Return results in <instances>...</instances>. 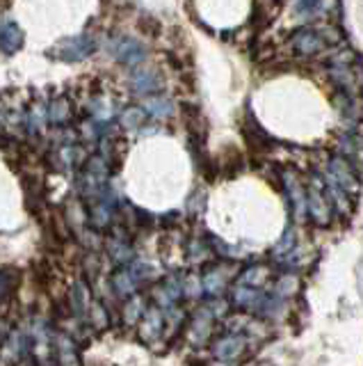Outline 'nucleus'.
Listing matches in <instances>:
<instances>
[{
	"instance_id": "obj_1",
	"label": "nucleus",
	"mask_w": 363,
	"mask_h": 366,
	"mask_svg": "<svg viewBox=\"0 0 363 366\" xmlns=\"http://www.w3.org/2000/svg\"><path fill=\"white\" fill-rule=\"evenodd\" d=\"M108 178H110V160H105L103 156H90L85 160V165L78 174V190L87 201L101 197L103 192H108Z\"/></svg>"
},
{
	"instance_id": "obj_2",
	"label": "nucleus",
	"mask_w": 363,
	"mask_h": 366,
	"mask_svg": "<svg viewBox=\"0 0 363 366\" xmlns=\"http://www.w3.org/2000/svg\"><path fill=\"white\" fill-rule=\"evenodd\" d=\"M149 272L151 268L142 266V263H130V266L117 268L112 275H110V289L121 298H133L137 295V289L149 279Z\"/></svg>"
},
{
	"instance_id": "obj_3",
	"label": "nucleus",
	"mask_w": 363,
	"mask_h": 366,
	"mask_svg": "<svg viewBox=\"0 0 363 366\" xmlns=\"http://www.w3.org/2000/svg\"><path fill=\"white\" fill-rule=\"evenodd\" d=\"M306 213L320 227H327L331 222V215H334V208H331L325 194V178L320 174H313L309 188H306Z\"/></svg>"
},
{
	"instance_id": "obj_4",
	"label": "nucleus",
	"mask_w": 363,
	"mask_h": 366,
	"mask_svg": "<svg viewBox=\"0 0 363 366\" xmlns=\"http://www.w3.org/2000/svg\"><path fill=\"white\" fill-rule=\"evenodd\" d=\"M331 181L334 185H338L343 192H347L350 197H357L359 190H361V181H359V174L354 172L352 165L347 160H343L341 156H331V158L325 163V174H322Z\"/></svg>"
},
{
	"instance_id": "obj_5",
	"label": "nucleus",
	"mask_w": 363,
	"mask_h": 366,
	"mask_svg": "<svg viewBox=\"0 0 363 366\" xmlns=\"http://www.w3.org/2000/svg\"><path fill=\"white\" fill-rule=\"evenodd\" d=\"M96 51V39L92 35H76L65 37L53 46L51 56H55L62 62H83Z\"/></svg>"
},
{
	"instance_id": "obj_6",
	"label": "nucleus",
	"mask_w": 363,
	"mask_h": 366,
	"mask_svg": "<svg viewBox=\"0 0 363 366\" xmlns=\"http://www.w3.org/2000/svg\"><path fill=\"white\" fill-rule=\"evenodd\" d=\"M33 353V341L26 332H10L0 344V364L3 366H17Z\"/></svg>"
},
{
	"instance_id": "obj_7",
	"label": "nucleus",
	"mask_w": 363,
	"mask_h": 366,
	"mask_svg": "<svg viewBox=\"0 0 363 366\" xmlns=\"http://www.w3.org/2000/svg\"><path fill=\"white\" fill-rule=\"evenodd\" d=\"M290 46L297 56H304V58H313V56H320L322 51L327 49L329 42L322 35V30H315V28H299L290 37Z\"/></svg>"
},
{
	"instance_id": "obj_8",
	"label": "nucleus",
	"mask_w": 363,
	"mask_h": 366,
	"mask_svg": "<svg viewBox=\"0 0 363 366\" xmlns=\"http://www.w3.org/2000/svg\"><path fill=\"white\" fill-rule=\"evenodd\" d=\"M247 350V337L235 332H224L212 341V357L219 362H235Z\"/></svg>"
},
{
	"instance_id": "obj_9",
	"label": "nucleus",
	"mask_w": 363,
	"mask_h": 366,
	"mask_svg": "<svg viewBox=\"0 0 363 366\" xmlns=\"http://www.w3.org/2000/svg\"><path fill=\"white\" fill-rule=\"evenodd\" d=\"M115 211H117V201L108 190L101 194V197L90 201V206H87V222H90L94 229H108L110 224H112Z\"/></svg>"
},
{
	"instance_id": "obj_10",
	"label": "nucleus",
	"mask_w": 363,
	"mask_h": 366,
	"mask_svg": "<svg viewBox=\"0 0 363 366\" xmlns=\"http://www.w3.org/2000/svg\"><path fill=\"white\" fill-rule=\"evenodd\" d=\"M151 295H153V302H155L158 309L169 311L174 307H178L180 298H183V282H180L178 277L171 275L167 279H162L160 284H155Z\"/></svg>"
},
{
	"instance_id": "obj_11",
	"label": "nucleus",
	"mask_w": 363,
	"mask_h": 366,
	"mask_svg": "<svg viewBox=\"0 0 363 366\" xmlns=\"http://www.w3.org/2000/svg\"><path fill=\"white\" fill-rule=\"evenodd\" d=\"M112 56L126 67H135L146 60V46L133 37H119L112 44Z\"/></svg>"
},
{
	"instance_id": "obj_12",
	"label": "nucleus",
	"mask_w": 363,
	"mask_h": 366,
	"mask_svg": "<svg viewBox=\"0 0 363 366\" xmlns=\"http://www.w3.org/2000/svg\"><path fill=\"white\" fill-rule=\"evenodd\" d=\"M164 328H167V321H164V311L158 309L155 305H151L146 309L144 318L140 321L137 330H140V339L144 344H155L158 339L162 337Z\"/></svg>"
},
{
	"instance_id": "obj_13",
	"label": "nucleus",
	"mask_w": 363,
	"mask_h": 366,
	"mask_svg": "<svg viewBox=\"0 0 363 366\" xmlns=\"http://www.w3.org/2000/svg\"><path fill=\"white\" fill-rule=\"evenodd\" d=\"M267 291L263 289H251V286H242V284H235L233 291H231V302L235 307L240 309H247V311H254V314H260L267 302Z\"/></svg>"
},
{
	"instance_id": "obj_14",
	"label": "nucleus",
	"mask_w": 363,
	"mask_h": 366,
	"mask_svg": "<svg viewBox=\"0 0 363 366\" xmlns=\"http://www.w3.org/2000/svg\"><path fill=\"white\" fill-rule=\"evenodd\" d=\"M338 156L352 165L359 176H363V138L357 133H345L338 140Z\"/></svg>"
},
{
	"instance_id": "obj_15",
	"label": "nucleus",
	"mask_w": 363,
	"mask_h": 366,
	"mask_svg": "<svg viewBox=\"0 0 363 366\" xmlns=\"http://www.w3.org/2000/svg\"><path fill=\"white\" fill-rule=\"evenodd\" d=\"M228 277H231L228 266H222V263L208 266L206 272H201L203 295H208V298H222V293L228 289Z\"/></svg>"
},
{
	"instance_id": "obj_16",
	"label": "nucleus",
	"mask_w": 363,
	"mask_h": 366,
	"mask_svg": "<svg viewBox=\"0 0 363 366\" xmlns=\"http://www.w3.org/2000/svg\"><path fill=\"white\" fill-rule=\"evenodd\" d=\"M283 190L288 194V201L293 204L295 220H304L306 215V188L297 181V174L293 172H283Z\"/></svg>"
},
{
	"instance_id": "obj_17",
	"label": "nucleus",
	"mask_w": 363,
	"mask_h": 366,
	"mask_svg": "<svg viewBox=\"0 0 363 366\" xmlns=\"http://www.w3.org/2000/svg\"><path fill=\"white\" fill-rule=\"evenodd\" d=\"M55 362L60 366H81V350L65 332H55Z\"/></svg>"
},
{
	"instance_id": "obj_18",
	"label": "nucleus",
	"mask_w": 363,
	"mask_h": 366,
	"mask_svg": "<svg viewBox=\"0 0 363 366\" xmlns=\"http://www.w3.org/2000/svg\"><path fill=\"white\" fill-rule=\"evenodd\" d=\"M297 233L293 227H286V231L281 233L279 243L274 245L272 256L274 261L281 263V266H295V259H297Z\"/></svg>"
},
{
	"instance_id": "obj_19",
	"label": "nucleus",
	"mask_w": 363,
	"mask_h": 366,
	"mask_svg": "<svg viewBox=\"0 0 363 366\" xmlns=\"http://www.w3.org/2000/svg\"><path fill=\"white\" fill-rule=\"evenodd\" d=\"M130 88L135 94H155L162 88V78L153 69H137L130 74Z\"/></svg>"
},
{
	"instance_id": "obj_20",
	"label": "nucleus",
	"mask_w": 363,
	"mask_h": 366,
	"mask_svg": "<svg viewBox=\"0 0 363 366\" xmlns=\"http://www.w3.org/2000/svg\"><path fill=\"white\" fill-rule=\"evenodd\" d=\"M105 250H108V254H110V259H112L119 268L130 266L133 259H135V250L130 247L128 238H126L121 231H117L115 236L108 240V243H105Z\"/></svg>"
},
{
	"instance_id": "obj_21",
	"label": "nucleus",
	"mask_w": 363,
	"mask_h": 366,
	"mask_svg": "<svg viewBox=\"0 0 363 366\" xmlns=\"http://www.w3.org/2000/svg\"><path fill=\"white\" fill-rule=\"evenodd\" d=\"M92 300L94 298L90 293V286H87L85 282H76L74 286H71V291H69V309H71V314H74V318H78V321H85Z\"/></svg>"
},
{
	"instance_id": "obj_22",
	"label": "nucleus",
	"mask_w": 363,
	"mask_h": 366,
	"mask_svg": "<svg viewBox=\"0 0 363 366\" xmlns=\"http://www.w3.org/2000/svg\"><path fill=\"white\" fill-rule=\"evenodd\" d=\"M23 42H26V35H23L19 23L10 21L0 26V51H3L5 56H14L17 51H21Z\"/></svg>"
},
{
	"instance_id": "obj_23",
	"label": "nucleus",
	"mask_w": 363,
	"mask_h": 366,
	"mask_svg": "<svg viewBox=\"0 0 363 366\" xmlns=\"http://www.w3.org/2000/svg\"><path fill=\"white\" fill-rule=\"evenodd\" d=\"M46 115H49V124H53V126H67L71 122V115H74L71 99L67 94L55 97L49 103V108H46Z\"/></svg>"
},
{
	"instance_id": "obj_24",
	"label": "nucleus",
	"mask_w": 363,
	"mask_h": 366,
	"mask_svg": "<svg viewBox=\"0 0 363 366\" xmlns=\"http://www.w3.org/2000/svg\"><path fill=\"white\" fill-rule=\"evenodd\" d=\"M83 149L74 142H65V144H58V149L53 151L51 160H55V167L58 169H74L78 163L83 160Z\"/></svg>"
},
{
	"instance_id": "obj_25",
	"label": "nucleus",
	"mask_w": 363,
	"mask_h": 366,
	"mask_svg": "<svg viewBox=\"0 0 363 366\" xmlns=\"http://www.w3.org/2000/svg\"><path fill=\"white\" fill-rule=\"evenodd\" d=\"M146 298L144 295H133V298H128L124 302V307H121V321L126 328H135V325H140V321L144 318L146 314Z\"/></svg>"
},
{
	"instance_id": "obj_26",
	"label": "nucleus",
	"mask_w": 363,
	"mask_h": 366,
	"mask_svg": "<svg viewBox=\"0 0 363 366\" xmlns=\"http://www.w3.org/2000/svg\"><path fill=\"white\" fill-rule=\"evenodd\" d=\"M329 74H331V81H334L338 88L345 92V94H350V92L357 88V85H354V72L350 67V60L336 58L334 65L329 67Z\"/></svg>"
},
{
	"instance_id": "obj_27",
	"label": "nucleus",
	"mask_w": 363,
	"mask_h": 366,
	"mask_svg": "<svg viewBox=\"0 0 363 366\" xmlns=\"http://www.w3.org/2000/svg\"><path fill=\"white\" fill-rule=\"evenodd\" d=\"M322 178H325V176H322ZM325 194H327L329 204H331V208H334L336 213H341V215H350L352 213L350 194L343 192L338 185H334L331 181H327V178H325Z\"/></svg>"
},
{
	"instance_id": "obj_28",
	"label": "nucleus",
	"mask_w": 363,
	"mask_h": 366,
	"mask_svg": "<svg viewBox=\"0 0 363 366\" xmlns=\"http://www.w3.org/2000/svg\"><path fill=\"white\" fill-rule=\"evenodd\" d=\"M144 113L153 119H169L174 115V101L167 97H149L144 101Z\"/></svg>"
},
{
	"instance_id": "obj_29",
	"label": "nucleus",
	"mask_w": 363,
	"mask_h": 366,
	"mask_svg": "<svg viewBox=\"0 0 363 366\" xmlns=\"http://www.w3.org/2000/svg\"><path fill=\"white\" fill-rule=\"evenodd\" d=\"M85 323L92 325L94 330H108V328H110V311H108V307H105L99 298L92 300L90 311H87Z\"/></svg>"
},
{
	"instance_id": "obj_30",
	"label": "nucleus",
	"mask_w": 363,
	"mask_h": 366,
	"mask_svg": "<svg viewBox=\"0 0 363 366\" xmlns=\"http://www.w3.org/2000/svg\"><path fill=\"white\" fill-rule=\"evenodd\" d=\"M270 277H272V272H270V268H267V266H249L238 277V284L251 286V289H263Z\"/></svg>"
},
{
	"instance_id": "obj_31",
	"label": "nucleus",
	"mask_w": 363,
	"mask_h": 366,
	"mask_svg": "<svg viewBox=\"0 0 363 366\" xmlns=\"http://www.w3.org/2000/svg\"><path fill=\"white\" fill-rule=\"evenodd\" d=\"M297 289H299V277L295 275V272H283V275L277 277V282H274L272 293L277 295V298L286 300V298H290V295H295Z\"/></svg>"
},
{
	"instance_id": "obj_32",
	"label": "nucleus",
	"mask_w": 363,
	"mask_h": 366,
	"mask_svg": "<svg viewBox=\"0 0 363 366\" xmlns=\"http://www.w3.org/2000/svg\"><path fill=\"white\" fill-rule=\"evenodd\" d=\"M144 108H137V106H130V108H126V110L121 113V126L124 128H140L142 124H144Z\"/></svg>"
},
{
	"instance_id": "obj_33",
	"label": "nucleus",
	"mask_w": 363,
	"mask_h": 366,
	"mask_svg": "<svg viewBox=\"0 0 363 366\" xmlns=\"http://www.w3.org/2000/svg\"><path fill=\"white\" fill-rule=\"evenodd\" d=\"M17 282H19V275L14 270H0V305L12 295Z\"/></svg>"
},
{
	"instance_id": "obj_34",
	"label": "nucleus",
	"mask_w": 363,
	"mask_h": 366,
	"mask_svg": "<svg viewBox=\"0 0 363 366\" xmlns=\"http://www.w3.org/2000/svg\"><path fill=\"white\" fill-rule=\"evenodd\" d=\"M49 122V115H46V108H42V103H35L33 108H30L28 113V131L30 133H37L39 128H42V124Z\"/></svg>"
},
{
	"instance_id": "obj_35",
	"label": "nucleus",
	"mask_w": 363,
	"mask_h": 366,
	"mask_svg": "<svg viewBox=\"0 0 363 366\" xmlns=\"http://www.w3.org/2000/svg\"><path fill=\"white\" fill-rule=\"evenodd\" d=\"M183 295L185 298H199V295H203L201 275H187L183 279Z\"/></svg>"
},
{
	"instance_id": "obj_36",
	"label": "nucleus",
	"mask_w": 363,
	"mask_h": 366,
	"mask_svg": "<svg viewBox=\"0 0 363 366\" xmlns=\"http://www.w3.org/2000/svg\"><path fill=\"white\" fill-rule=\"evenodd\" d=\"M320 3H297L295 5V10H297V14H299V19L302 21H306V19H313V14L320 10Z\"/></svg>"
},
{
	"instance_id": "obj_37",
	"label": "nucleus",
	"mask_w": 363,
	"mask_h": 366,
	"mask_svg": "<svg viewBox=\"0 0 363 366\" xmlns=\"http://www.w3.org/2000/svg\"><path fill=\"white\" fill-rule=\"evenodd\" d=\"M85 272L90 277L99 275V256H96V252H87L85 254Z\"/></svg>"
},
{
	"instance_id": "obj_38",
	"label": "nucleus",
	"mask_w": 363,
	"mask_h": 366,
	"mask_svg": "<svg viewBox=\"0 0 363 366\" xmlns=\"http://www.w3.org/2000/svg\"><path fill=\"white\" fill-rule=\"evenodd\" d=\"M0 344H3V339H0Z\"/></svg>"
}]
</instances>
